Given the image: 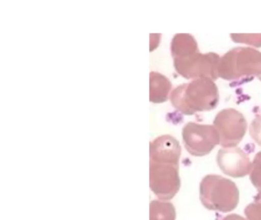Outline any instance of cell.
<instances>
[{"mask_svg":"<svg viewBox=\"0 0 261 220\" xmlns=\"http://www.w3.org/2000/svg\"><path fill=\"white\" fill-rule=\"evenodd\" d=\"M258 78H259V80H261V75L260 76H258Z\"/></svg>","mask_w":261,"mask_h":220,"instance_id":"16","label":"cell"},{"mask_svg":"<svg viewBox=\"0 0 261 220\" xmlns=\"http://www.w3.org/2000/svg\"><path fill=\"white\" fill-rule=\"evenodd\" d=\"M250 179L252 184L257 189V194L254 198H261V151L256 153L253 159Z\"/></svg>","mask_w":261,"mask_h":220,"instance_id":"11","label":"cell"},{"mask_svg":"<svg viewBox=\"0 0 261 220\" xmlns=\"http://www.w3.org/2000/svg\"><path fill=\"white\" fill-rule=\"evenodd\" d=\"M244 213L247 220H261V198H254V201L246 206Z\"/></svg>","mask_w":261,"mask_h":220,"instance_id":"13","label":"cell"},{"mask_svg":"<svg viewBox=\"0 0 261 220\" xmlns=\"http://www.w3.org/2000/svg\"><path fill=\"white\" fill-rule=\"evenodd\" d=\"M200 200L209 210L229 212L239 203V190L229 179L216 174H209L200 183Z\"/></svg>","mask_w":261,"mask_h":220,"instance_id":"4","label":"cell"},{"mask_svg":"<svg viewBox=\"0 0 261 220\" xmlns=\"http://www.w3.org/2000/svg\"><path fill=\"white\" fill-rule=\"evenodd\" d=\"M217 163L224 174L234 178L245 177L252 169L247 153L237 147L221 148L217 154Z\"/></svg>","mask_w":261,"mask_h":220,"instance_id":"8","label":"cell"},{"mask_svg":"<svg viewBox=\"0 0 261 220\" xmlns=\"http://www.w3.org/2000/svg\"><path fill=\"white\" fill-rule=\"evenodd\" d=\"M176 212L169 202L152 200L150 203V220H175Z\"/></svg>","mask_w":261,"mask_h":220,"instance_id":"10","label":"cell"},{"mask_svg":"<svg viewBox=\"0 0 261 220\" xmlns=\"http://www.w3.org/2000/svg\"><path fill=\"white\" fill-rule=\"evenodd\" d=\"M181 151L179 142L169 134L160 136L150 142L149 185L160 200H171L179 190Z\"/></svg>","mask_w":261,"mask_h":220,"instance_id":"1","label":"cell"},{"mask_svg":"<svg viewBox=\"0 0 261 220\" xmlns=\"http://www.w3.org/2000/svg\"><path fill=\"white\" fill-rule=\"evenodd\" d=\"M250 134L252 139L261 146V115H257L252 121L250 126Z\"/></svg>","mask_w":261,"mask_h":220,"instance_id":"14","label":"cell"},{"mask_svg":"<svg viewBox=\"0 0 261 220\" xmlns=\"http://www.w3.org/2000/svg\"><path fill=\"white\" fill-rule=\"evenodd\" d=\"M171 53L175 70L186 79L207 77L215 80L219 77V55L214 52L201 53L190 34H176L171 42Z\"/></svg>","mask_w":261,"mask_h":220,"instance_id":"2","label":"cell"},{"mask_svg":"<svg viewBox=\"0 0 261 220\" xmlns=\"http://www.w3.org/2000/svg\"><path fill=\"white\" fill-rule=\"evenodd\" d=\"M214 126L220 136V145L233 148L241 142L247 131V121L244 115L234 108H224L215 116Z\"/></svg>","mask_w":261,"mask_h":220,"instance_id":"7","label":"cell"},{"mask_svg":"<svg viewBox=\"0 0 261 220\" xmlns=\"http://www.w3.org/2000/svg\"><path fill=\"white\" fill-rule=\"evenodd\" d=\"M170 100L172 105L183 114L192 115L215 108L219 101V93L213 79L198 78L174 89Z\"/></svg>","mask_w":261,"mask_h":220,"instance_id":"3","label":"cell"},{"mask_svg":"<svg viewBox=\"0 0 261 220\" xmlns=\"http://www.w3.org/2000/svg\"><path fill=\"white\" fill-rule=\"evenodd\" d=\"M221 220H245V218L238 214H230V215H226Z\"/></svg>","mask_w":261,"mask_h":220,"instance_id":"15","label":"cell"},{"mask_svg":"<svg viewBox=\"0 0 261 220\" xmlns=\"http://www.w3.org/2000/svg\"><path fill=\"white\" fill-rule=\"evenodd\" d=\"M261 75V52L252 47H233L220 58L218 76L238 80Z\"/></svg>","mask_w":261,"mask_h":220,"instance_id":"5","label":"cell"},{"mask_svg":"<svg viewBox=\"0 0 261 220\" xmlns=\"http://www.w3.org/2000/svg\"><path fill=\"white\" fill-rule=\"evenodd\" d=\"M230 37L235 42L261 47V34H230Z\"/></svg>","mask_w":261,"mask_h":220,"instance_id":"12","label":"cell"},{"mask_svg":"<svg viewBox=\"0 0 261 220\" xmlns=\"http://www.w3.org/2000/svg\"><path fill=\"white\" fill-rule=\"evenodd\" d=\"M172 89V82L164 75L152 71L149 79V100L154 103L166 102Z\"/></svg>","mask_w":261,"mask_h":220,"instance_id":"9","label":"cell"},{"mask_svg":"<svg viewBox=\"0 0 261 220\" xmlns=\"http://www.w3.org/2000/svg\"><path fill=\"white\" fill-rule=\"evenodd\" d=\"M185 148L189 154L196 157L208 154L220 144V136L214 125L189 122L182 129Z\"/></svg>","mask_w":261,"mask_h":220,"instance_id":"6","label":"cell"}]
</instances>
